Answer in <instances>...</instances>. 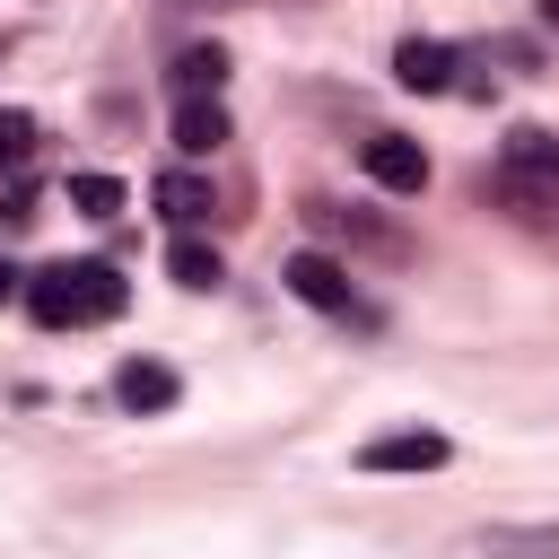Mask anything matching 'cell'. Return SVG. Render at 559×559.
Returning a JSON list of instances; mask_svg holds the SVG:
<instances>
[{
  "instance_id": "obj_1",
  "label": "cell",
  "mask_w": 559,
  "mask_h": 559,
  "mask_svg": "<svg viewBox=\"0 0 559 559\" xmlns=\"http://www.w3.org/2000/svg\"><path fill=\"white\" fill-rule=\"evenodd\" d=\"M122 271L114 262H52V271H35L26 280V306H35V323H105V314H122Z\"/></svg>"
},
{
  "instance_id": "obj_2",
  "label": "cell",
  "mask_w": 559,
  "mask_h": 559,
  "mask_svg": "<svg viewBox=\"0 0 559 559\" xmlns=\"http://www.w3.org/2000/svg\"><path fill=\"white\" fill-rule=\"evenodd\" d=\"M288 297L297 306H314V314H358V288H349V271L332 262V253H288Z\"/></svg>"
},
{
  "instance_id": "obj_3",
  "label": "cell",
  "mask_w": 559,
  "mask_h": 559,
  "mask_svg": "<svg viewBox=\"0 0 559 559\" xmlns=\"http://www.w3.org/2000/svg\"><path fill=\"white\" fill-rule=\"evenodd\" d=\"M507 192L515 201H559V140L550 131H507Z\"/></svg>"
},
{
  "instance_id": "obj_4",
  "label": "cell",
  "mask_w": 559,
  "mask_h": 559,
  "mask_svg": "<svg viewBox=\"0 0 559 559\" xmlns=\"http://www.w3.org/2000/svg\"><path fill=\"white\" fill-rule=\"evenodd\" d=\"M445 454H454V445H445L437 428H384V437H367V445H358V463H367V472H437Z\"/></svg>"
},
{
  "instance_id": "obj_5",
  "label": "cell",
  "mask_w": 559,
  "mask_h": 559,
  "mask_svg": "<svg viewBox=\"0 0 559 559\" xmlns=\"http://www.w3.org/2000/svg\"><path fill=\"white\" fill-rule=\"evenodd\" d=\"M367 175H376L384 192H428V148L402 140V131H376V140H367Z\"/></svg>"
},
{
  "instance_id": "obj_6",
  "label": "cell",
  "mask_w": 559,
  "mask_h": 559,
  "mask_svg": "<svg viewBox=\"0 0 559 559\" xmlns=\"http://www.w3.org/2000/svg\"><path fill=\"white\" fill-rule=\"evenodd\" d=\"M114 393H122V411H175V367L166 358H122V376H114Z\"/></svg>"
},
{
  "instance_id": "obj_7",
  "label": "cell",
  "mask_w": 559,
  "mask_h": 559,
  "mask_svg": "<svg viewBox=\"0 0 559 559\" xmlns=\"http://www.w3.org/2000/svg\"><path fill=\"white\" fill-rule=\"evenodd\" d=\"M393 79H402V87H419V96H437V87L454 79V52H445V44H428V35H411V44H393Z\"/></svg>"
},
{
  "instance_id": "obj_8",
  "label": "cell",
  "mask_w": 559,
  "mask_h": 559,
  "mask_svg": "<svg viewBox=\"0 0 559 559\" xmlns=\"http://www.w3.org/2000/svg\"><path fill=\"white\" fill-rule=\"evenodd\" d=\"M218 140H227V105H218V96H183V105H175V148H183V157H210Z\"/></svg>"
},
{
  "instance_id": "obj_9",
  "label": "cell",
  "mask_w": 559,
  "mask_h": 559,
  "mask_svg": "<svg viewBox=\"0 0 559 559\" xmlns=\"http://www.w3.org/2000/svg\"><path fill=\"white\" fill-rule=\"evenodd\" d=\"M480 550L489 559H559V524H489Z\"/></svg>"
},
{
  "instance_id": "obj_10",
  "label": "cell",
  "mask_w": 559,
  "mask_h": 559,
  "mask_svg": "<svg viewBox=\"0 0 559 559\" xmlns=\"http://www.w3.org/2000/svg\"><path fill=\"white\" fill-rule=\"evenodd\" d=\"M166 271H175V288H218V280H227L218 245H201V236H175V245H166Z\"/></svg>"
},
{
  "instance_id": "obj_11",
  "label": "cell",
  "mask_w": 559,
  "mask_h": 559,
  "mask_svg": "<svg viewBox=\"0 0 559 559\" xmlns=\"http://www.w3.org/2000/svg\"><path fill=\"white\" fill-rule=\"evenodd\" d=\"M218 79H227V52L218 44H192L175 61V96H218Z\"/></svg>"
},
{
  "instance_id": "obj_12",
  "label": "cell",
  "mask_w": 559,
  "mask_h": 559,
  "mask_svg": "<svg viewBox=\"0 0 559 559\" xmlns=\"http://www.w3.org/2000/svg\"><path fill=\"white\" fill-rule=\"evenodd\" d=\"M157 210H166V218H210L218 201H210V183H201V175H183V166H175V175H157Z\"/></svg>"
},
{
  "instance_id": "obj_13",
  "label": "cell",
  "mask_w": 559,
  "mask_h": 559,
  "mask_svg": "<svg viewBox=\"0 0 559 559\" xmlns=\"http://www.w3.org/2000/svg\"><path fill=\"white\" fill-rule=\"evenodd\" d=\"M70 201H79L87 218H114V210H122V183H114V175H70Z\"/></svg>"
},
{
  "instance_id": "obj_14",
  "label": "cell",
  "mask_w": 559,
  "mask_h": 559,
  "mask_svg": "<svg viewBox=\"0 0 559 559\" xmlns=\"http://www.w3.org/2000/svg\"><path fill=\"white\" fill-rule=\"evenodd\" d=\"M26 148H35V122H26L17 105H0V175H17V166H26Z\"/></svg>"
},
{
  "instance_id": "obj_15",
  "label": "cell",
  "mask_w": 559,
  "mask_h": 559,
  "mask_svg": "<svg viewBox=\"0 0 559 559\" xmlns=\"http://www.w3.org/2000/svg\"><path fill=\"white\" fill-rule=\"evenodd\" d=\"M9 297H17V271H9V262H0V306H9Z\"/></svg>"
},
{
  "instance_id": "obj_16",
  "label": "cell",
  "mask_w": 559,
  "mask_h": 559,
  "mask_svg": "<svg viewBox=\"0 0 559 559\" xmlns=\"http://www.w3.org/2000/svg\"><path fill=\"white\" fill-rule=\"evenodd\" d=\"M542 17H550V26H559V0H542Z\"/></svg>"
}]
</instances>
